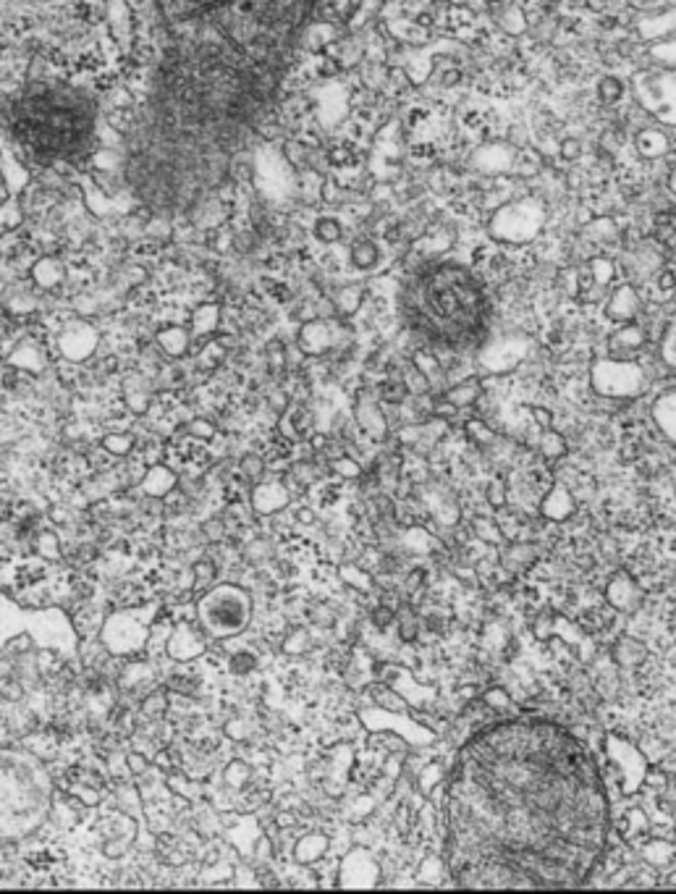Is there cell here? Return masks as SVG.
I'll return each mask as SVG.
<instances>
[{"label": "cell", "mask_w": 676, "mask_h": 894, "mask_svg": "<svg viewBox=\"0 0 676 894\" xmlns=\"http://www.w3.org/2000/svg\"><path fill=\"white\" fill-rule=\"evenodd\" d=\"M320 0H153V45L121 176L155 218L197 210L281 95Z\"/></svg>", "instance_id": "1"}, {"label": "cell", "mask_w": 676, "mask_h": 894, "mask_svg": "<svg viewBox=\"0 0 676 894\" xmlns=\"http://www.w3.org/2000/svg\"><path fill=\"white\" fill-rule=\"evenodd\" d=\"M428 800L459 890H577L609 852L601 763L579 732L543 714L475 729Z\"/></svg>", "instance_id": "2"}, {"label": "cell", "mask_w": 676, "mask_h": 894, "mask_svg": "<svg viewBox=\"0 0 676 894\" xmlns=\"http://www.w3.org/2000/svg\"><path fill=\"white\" fill-rule=\"evenodd\" d=\"M401 315L409 331L428 346L469 352L488 334V297L477 279L453 263L417 271L401 291Z\"/></svg>", "instance_id": "3"}, {"label": "cell", "mask_w": 676, "mask_h": 894, "mask_svg": "<svg viewBox=\"0 0 676 894\" xmlns=\"http://www.w3.org/2000/svg\"><path fill=\"white\" fill-rule=\"evenodd\" d=\"M13 129L35 158L74 161L90 150L95 103L79 90L37 82L16 98Z\"/></svg>", "instance_id": "4"}, {"label": "cell", "mask_w": 676, "mask_h": 894, "mask_svg": "<svg viewBox=\"0 0 676 894\" xmlns=\"http://www.w3.org/2000/svg\"><path fill=\"white\" fill-rule=\"evenodd\" d=\"M202 632L213 637H231L249 627L252 619V598L247 590L236 585H221L200 598L197 606Z\"/></svg>", "instance_id": "5"}, {"label": "cell", "mask_w": 676, "mask_h": 894, "mask_svg": "<svg viewBox=\"0 0 676 894\" xmlns=\"http://www.w3.org/2000/svg\"><path fill=\"white\" fill-rule=\"evenodd\" d=\"M590 386L603 399H637L648 392V373L629 360H595L590 368Z\"/></svg>", "instance_id": "6"}, {"label": "cell", "mask_w": 676, "mask_h": 894, "mask_svg": "<svg viewBox=\"0 0 676 894\" xmlns=\"http://www.w3.org/2000/svg\"><path fill=\"white\" fill-rule=\"evenodd\" d=\"M603 750L606 758L617 774L621 795H634L645 787V774L650 769V758L645 756L642 748H637L634 742H629L621 734H606L603 740Z\"/></svg>", "instance_id": "7"}, {"label": "cell", "mask_w": 676, "mask_h": 894, "mask_svg": "<svg viewBox=\"0 0 676 894\" xmlns=\"http://www.w3.org/2000/svg\"><path fill=\"white\" fill-rule=\"evenodd\" d=\"M362 724L370 732H394L401 740H406V745L412 750H422V748H433L438 742V732L420 722L414 714L409 711H389V708H365L362 711Z\"/></svg>", "instance_id": "8"}, {"label": "cell", "mask_w": 676, "mask_h": 894, "mask_svg": "<svg viewBox=\"0 0 676 894\" xmlns=\"http://www.w3.org/2000/svg\"><path fill=\"white\" fill-rule=\"evenodd\" d=\"M381 884V863L365 847H354L343 855L338 868V887L370 890Z\"/></svg>", "instance_id": "9"}, {"label": "cell", "mask_w": 676, "mask_h": 894, "mask_svg": "<svg viewBox=\"0 0 676 894\" xmlns=\"http://www.w3.org/2000/svg\"><path fill=\"white\" fill-rule=\"evenodd\" d=\"M354 412H357V423H359V428H362L373 441H383V439L389 436V417H386V412H383V407H381V401H378L375 393L362 389V393L357 396V407H354Z\"/></svg>", "instance_id": "10"}, {"label": "cell", "mask_w": 676, "mask_h": 894, "mask_svg": "<svg viewBox=\"0 0 676 894\" xmlns=\"http://www.w3.org/2000/svg\"><path fill=\"white\" fill-rule=\"evenodd\" d=\"M642 588L637 585V580L626 572H617L611 574L609 585H606V601L621 612V614H634L640 606H642Z\"/></svg>", "instance_id": "11"}, {"label": "cell", "mask_w": 676, "mask_h": 894, "mask_svg": "<svg viewBox=\"0 0 676 894\" xmlns=\"http://www.w3.org/2000/svg\"><path fill=\"white\" fill-rule=\"evenodd\" d=\"M574 511H577V502L566 483H554L540 499V514L548 522H566Z\"/></svg>", "instance_id": "12"}, {"label": "cell", "mask_w": 676, "mask_h": 894, "mask_svg": "<svg viewBox=\"0 0 676 894\" xmlns=\"http://www.w3.org/2000/svg\"><path fill=\"white\" fill-rule=\"evenodd\" d=\"M95 344H98V336L92 331V326H87V323H71L60 334V352L68 360H84L87 354H92Z\"/></svg>", "instance_id": "13"}, {"label": "cell", "mask_w": 676, "mask_h": 894, "mask_svg": "<svg viewBox=\"0 0 676 894\" xmlns=\"http://www.w3.org/2000/svg\"><path fill=\"white\" fill-rule=\"evenodd\" d=\"M650 417L658 428V433L676 447V389L674 392L658 393L650 404Z\"/></svg>", "instance_id": "14"}, {"label": "cell", "mask_w": 676, "mask_h": 894, "mask_svg": "<svg viewBox=\"0 0 676 894\" xmlns=\"http://www.w3.org/2000/svg\"><path fill=\"white\" fill-rule=\"evenodd\" d=\"M611 656H614V661L619 664L621 669H637L648 659V645L642 640L632 637V635H621L619 640L614 643Z\"/></svg>", "instance_id": "15"}, {"label": "cell", "mask_w": 676, "mask_h": 894, "mask_svg": "<svg viewBox=\"0 0 676 894\" xmlns=\"http://www.w3.org/2000/svg\"><path fill=\"white\" fill-rule=\"evenodd\" d=\"M538 557H540L538 546L527 543V541H514V543L501 549V564H504L507 572H522V569L532 566Z\"/></svg>", "instance_id": "16"}, {"label": "cell", "mask_w": 676, "mask_h": 894, "mask_svg": "<svg viewBox=\"0 0 676 894\" xmlns=\"http://www.w3.org/2000/svg\"><path fill=\"white\" fill-rule=\"evenodd\" d=\"M640 858L656 868V871H664L669 868L672 863L676 860V842H669V839H650L640 847Z\"/></svg>", "instance_id": "17"}, {"label": "cell", "mask_w": 676, "mask_h": 894, "mask_svg": "<svg viewBox=\"0 0 676 894\" xmlns=\"http://www.w3.org/2000/svg\"><path fill=\"white\" fill-rule=\"evenodd\" d=\"M328 850H331V837L315 832V835H304L294 844V858L304 866H312V863L323 860Z\"/></svg>", "instance_id": "18"}, {"label": "cell", "mask_w": 676, "mask_h": 894, "mask_svg": "<svg viewBox=\"0 0 676 894\" xmlns=\"http://www.w3.org/2000/svg\"><path fill=\"white\" fill-rule=\"evenodd\" d=\"M480 396H483V384L477 381V378H464V381H459V384H453V386H449L446 392H444V401H449L451 407L453 409H467V407H472V404H477L480 401Z\"/></svg>", "instance_id": "19"}, {"label": "cell", "mask_w": 676, "mask_h": 894, "mask_svg": "<svg viewBox=\"0 0 676 894\" xmlns=\"http://www.w3.org/2000/svg\"><path fill=\"white\" fill-rule=\"evenodd\" d=\"M299 344H302L304 352H310V354H320V352H326V349L334 344L331 328H328L326 323H307V326L302 328Z\"/></svg>", "instance_id": "20"}, {"label": "cell", "mask_w": 676, "mask_h": 894, "mask_svg": "<svg viewBox=\"0 0 676 894\" xmlns=\"http://www.w3.org/2000/svg\"><path fill=\"white\" fill-rule=\"evenodd\" d=\"M446 876H449V868H446V860H444L441 852L428 855V858L420 863V868H417V882H420V887H438Z\"/></svg>", "instance_id": "21"}, {"label": "cell", "mask_w": 676, "mask_h": 894, "mask_svg": "<svg viewBox=\"0 0 676 894\" xmlns=\"http://www.w3.org/2000/svg\"><path fill=\"white\" fill-rule=\"evenodd\" d=\"M60 279H63V265H60V260L53 257V255H45V257H40V260L32 265V281H35L40 289H53V286L60 283Z\"/></svg>", "instance_id": "22"}, {"label": "cell", "mask_w": 676, "mask_h": 894, "mask_svg": "<svg viewBox=\"0 0 676 894\" xmlns=\"http://www.w3.org/2000/svg\"><path fill=\"white\" fill-rule=\"evenodd\" d=\"M446 771H449V769H446L441 761L425 763V766L417 771V777H414L417 792H420L422 797H430V792H433V789H438L441 784L446 782Z\"/></svg>", "instance_id": "23"}, {"label": "cell", "mask_w": 676, "mask_h": 894, "mask_svg": "<svg viewBox=\"0 0 676 894\" xmlns=\"http://www.w3.org/2000/svg\"><path fill=\"white\" fill-rule=\"evenodd\" d=\"M158 344L163 346V352L170 354V357H178L189 349V331L184 326H166L161 334H158Z\"/></svg>", "instance_id": "24"}, {"label": "cell", "mask_w": 676, "mask_h": 894, "mask_svg": "<svg viewBox=\"0 0 676 894\" xmlns=\"http://www.w3.org/2000/svg\"><path fill=\"white\" fill-rule=\"evenodd\" d=\"M472 533L475 538L485 541V543H493V546H501L507 533L501 530V522L496 517H472Z\"/></svg>", "instance_id": "25"}, {"label": "cell", "mask_w": 676, "mask_h": 894, "mask_svg": "<svg viewBox=\"0 0 676 894\" xmlns=\"http://www.w3.org/2000/svg\"><path fill=\"white\" fill-rule=\"evenodd\" d=\"M619 829L624 839L642 837V835H648V829H650V819H648V813H645L642 808H629V811L624 813V819L619 821Z\"/></svg>", "instance_id": "26"}, {"label": "cell", "mask_w": 676, "mask_h": 894, "mask_svg": "<svg viewBox=\"0 0 676 894\" xmlns=\"http://www.w3.org/2000/svg\"><path fill=\"white\" fill-rule=\"evenodd\" d=\"M480 700H483V706H485L491 714H507V711L514 708V698H511V692H508L504 684H493V687H488V690L480 695Z\"/></svg>", "instance_id": "27"}, {"label": "cell", "mask_w": 676, "mask_h": 894, "mask_svg": "<svg viewBox=\"0 0 676 894\" xmlns=\"http://www.w3.org/2000/svg\"><path fill=\"white\" fill-rule=\"evenodd\" d=\"M464 433H467V439H469L477 448H488L493 441H496L493 428H491L485 420H480V417L467 420V423H464Z\"/></svg>", "instance_id": "28"}, {"label": "cell", "mask_w": 676, "mask_h": 894, "mask_svg": "<svg viewBox=\"0 0 676 894\" xmlns=\"http://www.w3.org/2000/svg\"><path fill=\"white\" fill-rule=\"evenodd\" d=\"M538 451H540L548 462H556V459H562L563 454H566V439H563L562 433H556L554 428H548V431L540 433Z\"/></svg>", "instance_id": "29"}, {"label": "cell", "mask_w": 676, "mask_h": 894, "mask_svg": "<svg viewBox=\"0 0 676 894\" xmlns=\"http://www.w3.org/2000/svg\"><path fill=\"white\" fill-rule=\"evenodd\" d=\"M642 341H645L642 328H634V326H629V328H624V331H619V334L614 336L611 346H614V352H617V349H619V352H634V349H640V346H642Z\"/></svg>", "instance_id": "30"}, {"label": "cell", "mask_w": 676, "mask_h": 894, "mask_svg": "<svg viewBox=\"0 0 676 894\" xmlns=\"http://www.w3.org/2000/svg\"><path fill=\"white\" fill-rule=\"evenodd\" d=\"M401 384L406 386V392L414 393V396H425V393L430 392V378H428L422 370H417L414 365H412L409 370H404Z\"/></svg>", "instance_id": "31"}, {"label": "cell", "mask_w": 676, "mask_h": 894, "mask_svg": "<svg viewBox=\"0 0 676 894\" xmlns=\"http://www.w3.org/2000/svg\"><path fill=\"white\" fill-rule=\"evenodd\" d=\"M341 577H343L351 588H357V590H362V593H367V590L373 588V574L365 572V569H359L357 564L343 566V569H341Z\"/></svg>", "instance_id": "32"}, {"label": "cell", "mask_w": 676, "mask_h": 894, "mask_svg": "<svg viewBox=\"0 0 676 894\" xmlns=\"http://www.w3.org/2000/svg\"><path fill=\"white\" fill-rule=\"evenodd\" d=\"M414 368H417V370H422V373H425L430 381H433V378H438V376H441V370H444V368H441V362H438V357H436L433 352H425V349H420V352L414 354Z\"/></svg>", "instance_id": "33"}, {"label": "cell", "mask_w": 676, "mask_h": 894, "mask_svg": "<svg viewBox=\"0 0 676 894\" xmlns=\"http://www.w3.org/2000/svg\"><path fill=\"white\" fill-rule=\"evenodd\" d=\"M485 499H488V503H491L493 509H504L508 502L507 480H504V478H493V480L488 483V488H485Z\"/></svg>", "instance_id": "34"}, {"label": "cell", "mask_w": 676, "mask_h": 894, "mask_svg": "<svg viewBox=\"0 0 676 894\" xmlns=\"http://www.w3.org/2000/svg\"><path fill=\"white\" fill-rule=\"evenodd\" d=\"M194 326H197V331L202 334V331H213L216 326H218V307L216 305H202L197 313H194Z\"/></svg>", "instance_id": "35"}, {"label": "cell", "mask_w": 676, "mask_h": 894, "mask_svg": "<svg viewBox=\"0 0 676 894\" xmlns=\"http://www.w3.org/2000/svg\"><path fill=\"white\" fill-rule=\"evenodd\" d=\"M661 360H664L672 370H676V318L669 323L666 336H664V341H661Z\"/></svg>", "instance_id": "36"}, {"label": "cell", "mask_w": 676, "mask_h": 894, "mask_svg": "<svg viewBox=\"0 0 676 894\" xmlns=\"http://www.w3.org/2000/svg\"><path fill=\"white\" fill-rule=\"evenodd\" d=\"M241 475H244L247 480H260V478L265 475V459L257 456V454H247V456L241 459Z\"/></svg>", "instance_id": "37"}, {"label": "cell", "mask_w": 676, "mask_h": 894, "mask_svg": "<svg viewBox=\"0 0 676 894\" xmlns=\"http://www.w3.org/2000/svg\"><path fill=\"white\" fill-rule=\"evenodd\" d=\"M310 645H312L310 635H307L304 629H294V632L286 637V645H283V651H286V653H294V656H299V653H307V651H310Z\"/></svg>", "instance_id": "38"}, {"label": "cell", "mask_w": 676, "mask_h": 894, "mask_svg": "<svg viewBox=\"0 0 676 894\" xmlns=\"http://www.w3.org/2000/svg\"><path fill=\"white\" fill-rule=\"evenodd\" d=\"M255 667H257V656L241 651V653L231 656V667L228 669L233 671V674H249V671H255Z\"/></svg>", "instance_id": "39"}, {"label": "cell", "mask_w": 676, "mask_h": 894, "mask_svg": "<svg viewBox=\"0 0 676 894\" xmlns=\"http://www.w3.org/2000/svg\"><path fill=\"white\" fill-rule=\"evenodd\" d=\"M532 632H535V637L538 640H548L551 635H554V612H543V614L538 616L535 621H532Z\"/></svg>", "instance_id": "40"}, {"label": "cell", "mask_w": 676, "mask_h": 894, "mask_svg": "<svg viewBox=\"0 0 676 894\" xmlns=\"http://www.w3.org/2000/svg\"><path fill=\"white\" fill-rule=\"evenodd\" d=\"M417 632H420V621H417V616L401 614V621H398V637H401L404 643H414Z\"/></svg>", "instance_id": "41"}, {"label": "cell", "mask_w": 676, "mask_h": 894, "mask_svg": "<svg viewBox=\"0 0 676 894\" xmlns=\"http://www.w3.org/2000/svg\"><path fill=\"white\" fill-rule=\"evenodd\" d=\"M216 564L210 559H202V561H197L194 564V574H197V588H202V585H208V582H213V577H216Z\"/></svg>", "instance_id": "42"}, {"label": "cell", "mask_w": 676, "mask_h": 894, "mask_svg": "<svg viewBox=\"0 0 676 894\" xmlns=\"http://www.w3.org/2000/svg\"><path fill=\"white\" fill-rule=\"evenodd\" d=\"M394 614H396L394 609H389V606L381 604L378 609H373V624H375L378 629H386V627L394 621Z\"/></svg>", "instance_id": "43"}, {"label": "cell", "mask_w": 676, "mask_h": 894, "mask_svg": "<svg viewBox=\"0 0 676 894\" xmlns=\"http://www.w3.org/2000/svg\"><path fill=\"white\" fill-rule=\"evenodd\" d=\"M532 420H535V425H538L540 431L554 428V412H548L546 407H535V409H532Z\"/></svg>", "instance_id": "44"}, {"label": "cell", "mask_w": 676, "mask_h": 894, "mask_svg": "<svg viewBox=\"0 0 676 894\" xmlns=\"http://www.w3.org/2000/svg\"><path fill=\"white\" fill-rule=\"evenodd\" d=\"M202 533H205V538H210V541H221V538H225V522H221V519H210V522L202 525Z\"/></svg>", "instance_id": "45"}, {"label": "cell", "mask_w": 676, "mask_h": 894, "mask_svg": "<svg viewBox=\"0 0 676 894\" xmlns=\"http://www.w3.org/2000/svg\"><path fill=\"white\" fill-rule=\"evenodd\" d=\"M669 784V774L661 769V771H656V769H648V774H645V787H650V789H664Z\"/></svg>", "instance_id": "46"}, {"label": "cell", "mask_w": 676, "mask_h": 894, "mask_svg": "<svg viewBox=\"0 0 676 894\" xmlns=\"http://www.w3.org/2000/svg\"><path fill=\"white\" fill-rule=\"evenodd\" d=\"M354 260H357L359 265H370V263L375 260V249H373L370 244H365V247H359V249H357Z\"/></svg>", "instance_id": "47"}, {"label": "cell", "mask_w": 676, "mask_h": 894, "mask_svg": "<svg viewBox=\"0 0 676 894\" xmlns=\"http://www.w3.org/2000/svg\"><path fill=\"white\" fill-rule=\"evenodd\" d=\"M318 233H320V239H336L338 225L334 221H320L318 224Z\"/></svg>", "instance_id": "48"}, {"label": "cell", "mask_w": 676, "mask_h": 894, "mask_svg": "<svg viewBox=\"0 0 676 894\" xmlns=\"http://www.w3.org/2000/svg\"><path fill=\"white\" fill-rule=\"evenodd\" d=\"M422 577H425V574H422L420 569H414V572L406 577V593H414V590H420V588H422Z\"/></svg>", "instance_id": "49"}, {"label": "cell", "mask_w": 676, "mask_h": 894, "mask_svg": "<svg viewBox=\"0 0 676 894\" xmlns=\"http://www.w3.org/2000/svg\"><path fill=\"white\" fill-rule=\"evenodd\" d=\"M666 887H669V890H676V868L672 871V874H669V879H666Z\"/></svg>", "instance_id": "50"}, {"label": "cell", "mask_w": 676, "mask_h": 894, "mask_svg": "<svg viewBox=\"0 0 676 894\" xmlns=\"http://www.w3.org/2000/svg\"><path fill=\"white\" fill-rule=\"evenodd\" d=\"M672 787H674V789H676V771H674V774H672Z\"/></svg>", "instance_id": "51"}]
</instances>
